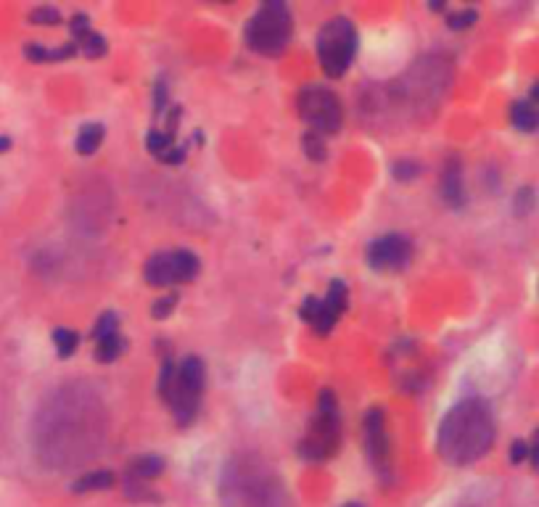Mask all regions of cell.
Returning a JSON list of instances; mask_svg holds the SVG:
<instances>
[{
	"label": "cell",
	"mask_w": 539,
	"mask_h": 507,
	"mask_svg": "<svg viewBox=\"0 0 539 507\" xmlns=\"http://www.w3.org/2000/svg\"><path fill=\"white\" fill-rule=\"evenodd\" d=\"M494 415L479 397L460 399L447 410L437 431L439 457L455 468H468L492 449Z\"/></svg>",
	"instance_id": "cell-1"
},
{
	"label": "cell",
	"mask_w": 539,
	"mask_h": 507,
	"mask_svg": "<svg viewBox=\"0 0 539 507\" xmlns=\"http://www.w3.org/2000/svg\"><path fill=\"white\" fill-rule=\"evenodd\" d=\"M341 447V410L333 388H323L317 394L315 415L309 417L307 434L299 442V454L304 462L320 465L336 457Z\"/></svg>",
	"instance_id": "cell-2"
},
{
	"label": "cell",
	"mask_w": 539,
	"mask_h": 507,
	"mask_svg": "<svg viewBox=\"0 0 539 507\" xmlns=\"http://www.w3.org/2000/svg\"><path fill=\"white\" fill-rule=\"evenodd\" d=\"M294 35V18L283 0H267L251 14L246 24V46L257 55L265 58H278L291 43Z\"/></svg>",
	"instance_id": "cell-3"
},
{
	"label": "cell",
	"mask_w": 539,
	"mask_h": 507,
	"mask_svg": "<svg viewBox=\"0 0 539 507\" xmlns=\"http://www.w3.org/2000/svg\"><path fill=\"white\" fill-rule=\"evenodd\" d=\"M317 61L320 69L326 72V77L338 80L349 72V66L354 64V55L360 50V35L357 27L349 16H333L328 18L326 24L317 32Z\"/></svg>",
	"instance_id": "cell-4"
},
{
	"label": "cell",
	"mask_w": 539,
	"mask_h": 507,
	"mask_svg": "<svg viewBox=\"0 0 539 507\" xmlns=\"http://www.w3.org/2000/svg\"><path fill=\"white\" fill-rule=\"evenodd\" d=\"M206 388V365L201 357L188 354L177 362V375L175 388H172V399H169V412L175 415L180 428H188L193 423L198 410H201V399H204Z\"/></svg>",
	"instance_id": "cell-5"
},
{
	"label": "cell",
	"mask_w": 539,
	"mask_h": 507,
	"mask_svg": "<svg viewBox=\"0 0 539 507\" xmlns=\"http://www.w3.org/2000/svg\"><path fill=\"white\" fill-rule=\"evenodd\" d=\"M297 111L309 132L317 135H338L344 127V103L333 90L323 85H307L297 95Z\"/></svg>",
	"instance_id": "cell-6"
},
{
	"label": "cell",
	"mask_w": 539,
	"mask_h": 507,
	"mask_svg": "<svg viewBox=\"0 0 539 507\" xmlns=\"http://www.w3.org/2000/svg\"><path fill=\"white\" fill-rule=\"evenodd\" d=\"M201 272V262L193 251L188 249H172V251H156L149 257L143 267V280L151 288H169L193 283Z\"/></svg>",
	"instance_id": "cell-7"
},
{
	"label": "cell",
	"mask_w": 539,
	"mask_h": 507,
	"mask_svg": "<svg viewBox=\"0 0 539 507\" xmlns=\"http://www.w3.org/2000/svg\"><path fill=\"white\" fill-rule=\"evenodd\" d=\"M346 309H349V288H346L344 280H331L323 299H320V296H307V299L301 301L299 317H301L320 338H326L328 333L338 325V320L344 317Z\"/></svg>",
	"instance_id": "cell-8"
},
{
	"label": "cell",
	"mask_w": 539,
	"mask_h": 507,
	"mask_svg": "<svg viewBox=\"0 0 539 507\" xmlns=\"http://www.w3.org/2000/svg\"><path fill=\"white\" fill-rule=\"evenodd\" d=\"M363 436H365V454L370 462L373 473L389 484L391 481V439H389V428H386V412L383 407H370L365 412L363 420Z\"/></svg>",
	"instance_id": "cell-9"
},
{
	"label": "cell",
	"mask_w": 539,
	"mask_h": 507,
	"mask_svg": "<svg viewBox=\"0 0 539 507\" xmlns=\"http://www.w3.org/2000/svg\"><path fill=\"white\" fill-rule=\"evenodd\" d=\"M365 259L373 269L378 272H400L412 259V240L402 233H386L375 238L365 251Z\"/></svg>",
	"instance_id": "cell-10"
},
{
	"label": "cell",
	"mask_w": 539,
	"mask_h": 507,
	"mask_svg": "<svg viewBox=\"0 0 539 507\" xmlns=\"http://www.w3.org/2000/svg\"><path fill=\"white\" fill-rule=\"evenodd\" d=\"M439 193H442L447 206H452V209H463L465 203H468L460 156H447L444 166H442V175H439Z\"/></svg>",
	"instance_id": "cell-11"
},
{
	"label": "cell",
	"mask_w": 539,
	"mask_h": 507,
	"mask_svg": "<svg viewBox=\"0 0 539 507\" xmlns=\"http://www.w3.org/2000/svg\"><path fill=\"white\" fill-rule=\"evenodd\" d=\"M80 53L77 50V43H64V46H56V48H48L43 43H27L24 46V55H27L32 64H56V61H69V58H75Z\"/></svg>",
	"instance_id": "cell-12"
},
{
	"label": "cell",
	"mask_w": 539,
	"mask_h": 507,
	"mask_svg": "<svg viewBox=\"0 0 539 507\" xmlns=\"http://www.w3.org/2000/svg\"><path fill=\"white\" fill-rule=\"evenodd\" d=\"M103 138H106V127H103L101 122H87L80 127L75 138V151L80 156H93L95 151L101 148Z\"/></svg>",
	"instance_id": "cell-13"
},
{
	"label": "cell",
	"mask_w": 539,
	"mask_h": 507,
	"mask_svg": "<svg viewBox=\"0 0 539 507\" xmlns=\"http://www.w3.org/2000/svg\"><path fill=\"white\" fill-rule=\"evenodd\" d=\"M164 468H167L164 457H159V454H140V457H135L130 462V479L146 484V481L159 479L164 473Z\"/></svg>",
	"instance_id": "cell-14"
},
{
	"label": "cell",
	"mask_w": 539,
	"mask_h": 507,
	"mask_svg": "<svg viewBox=\"0 0 539 507\" xmlns=\"http://www.w3.org/2000/svg\"><path fill=\"white\" fill-rule=\"evenodd\" d=\"M511 122L513 127L521 129V132H534V129H539V111L531 106L529 98L516 101L511 109Z\"/></svg>",
	"instance_id": "cell-15"
},
{
	"label": "cell",
	"mask_w": 539,
	"mask_h": 507,
	"mask_svg": "<svg viewBox=\"0 0 539 507\" xmlns=\"http://www.w3.org/2000/svg\"><path fill=\"white\" fill-rule=\"evenodd\" d=\"M112 486H114V473L103 468V471L85 473L82 479H77L72 491H75V494H90V491H103V489H112Z\"/></svg>",
	"instance_id": "cell-16"
},
{
	"label": "cell",
	"mask_w": 539,
	"mask_h": 507,
	"mask_svg": "<svg viewBox=\"0 0 539 507\" xmlns=\"http://www.w3.org/2000/svg\"><path fill=\"white\" fill-rule=\"evenodd\" d=\"M124 349H127V338L122 333H114V336L95 343V360L103 362V365H112L124 354Z\"/></svg>",
	"instance_id": "cell-17"
},
{
	"label": "cell",
	"mask_w": 539,
	"mask_h": 507,
	"mask_svg": "<svg viewBox=\"0 0 539 507\" xmlns=\"http://www.w3.org/2000/svg\"><path fill=\"white\" fill-rule=\"evenodd\" d=\"M175 375H177V362L172 354L161 357V370H159V399L169 405L172 399V388H175Z\"/></svg>",
	"instance_id": "cell-18"
},
{
	"label": "cell",
	"mask_w": 539,
	"mask_h": 507,
	"mask_svg": "<svg viewBox=\"0 0 539 507\" xmlns=\"http://www.w3.org/2000/svg\"><path fill=\"white\" fill-rule=\"evenodd\" d=\"M53 346H56V354L61 360H69L80 346V333L72 331V328H56L53 331Z\"/></svg>",
	"instance_id": "cell-19"
},
{
	"label": "cell",
	"mask_w": 539,
	"mask_h": 507,
	"mask_svg": "<svg viewBox=\"0 0 539 507\" xmlns=\"http://www.w3.org/2000/svg\"><path fill=\"white\" fill-rule=\"evenodd\" d=\"M172 146H175V135H169L167 129H159V127L149 129V135H146V148H149V154L154 159H161Z\"/></svg>",
	"instance_id": "cell-20"
},
{
	"label": "cell",
	"mask_w": 539,
	"mask_h": 507,
	"mask_svg": "<svg viewBox=\"0 0 539 507\" xmlns=\"http://www.w3.org/2000/svg\"><path fill=\"white\" fill-rule=\"evenodd\" d=\"M77 50H80L85 58H101V55H106V50H109V43H106V37L98 35V32H87L85 37L77 40Z\"/></svg>",
	"instance_id": "cell-21"
},
{
	"label": "cell",
	"mask_w": 539,
	"mask_h": 507,
	"mask_svg": "<svg viewBox=\"0 0 539 507\" xmlns=\"http://www.w3.org/2000/svg\"><path fill=\"white\" fill-rule=\"evenodd\" d=\"M114 333H119V314L117 312H101L98 314V320H95L93 325V341H103V338H109V336H114Z\"/></svg>",
	"instance_id": "cell-22"
},
{
	"label": "cell",
	"mask_w": 539,
	"mask_h": 507,
	"mask_svg": "<svg viewBox=\"0 0 539 507\" xmlns=\"http://www.w3.org/2000/svg\"><path fill=\"white\" fill-rule=\"evenodd\" d=\"M476 21H479V11L476 9H460L444 16L447 29H452V32H465V29L474 27Z\"/></svg>",
	"instance_id": "cell-23"
},
{
	"label": "cell",
	"mask_w": 539,
	"mask_h": 507,
	"mask_svg": "<svg viewBox=\"0 0 539 507\" xmlns=\"http://www.w3.org/2000/svg\"><path fill=\"white\" fill-rule=\"evenodd\" d=\"M301 146H304V154L307 159L312 161H326L328 159V148H326V138L323 135H317V132H304V138H301Z\"/></svg>",
	"instance_id": "cell-24"
},
{
	"label": "cell",
	"mask_w": 539,
	"mask_h": 507,
	"mask_svg": "<svg viewBox=\"0 0 539 507\" xmlns=\"http://www.w3.org/2000/svg\"><path fill=\"white\" fill-rule=\"evenodd\" d=\"M29 21L32 24H40V27H58L64 16H61V11L53 9V6H38V9L29 11Z\"/></svg>",
	"instance_id": "cell-25"
},
{
	"label": "cell",
	"mask_w": 539,
	"mask_h": 507,
	"mask_svg": "<svg viewBox=\"0 0 539 507\" xmlns=\"http://www.w3.org/2000/svg\"><path fill=\"white\" fill-rule=\"evenodd\" d=\"M420 172H423V166H420V161H415V159H400V161H394V166H391V175H394V180H400V183L415 180V177H420Z\"/></svg>",
	"instance_id": "cell-26"
},
{
	"label": "cell",
	"mask_w": 539,
	"mask_h": 507,
	"mask_svg": "<svg viewBox=\"0 0 539 507\" xmlns=\"http://www.w3.org/2000/svg\"><path fill=\"white\" fill-rule=\"evenodd\" d=\"M177 301H180V294H177V291H169L167 296H161V299L154 301V306H151V317H154V320H167L169 314L175 312Z\"/></svg>",
	"instance_id": "cell-27"
},
{
	"label": "cell",
	"mask_w": 539,
	"mask_h": 507,
	"mask_svg": "<svg viewBox=\"0 0 539 507\" xmlns=\"http://www.w3.org/2000/svg\"><path fill=\"white\" fill-rule=\"evenodd\" d=\"M167 111H169V90H167V82H164V80H159L156 90H154V117L161 119Z\"/></svg>",
	"instance_id": "cell-28"
},
{
	"label": "cell",
	"mask_w": 539,
	"mask_h": 507,
	"mask_svg": "<svg viewBox=\"0 0 539 507\" xmlns=\"http://www.w3.org/2000/svg\"><path fill=\"white\" fill-rule=\"evenodd\" d=\"M69 32H72V40H80V37H85L87 32H93V27H90V16L87 14H75V16L69 18Z\"/></svg>",
	"instance_id": "cell-29"
},
{
	"label": "cell",
	"mask_w": 539,
	"mask_h": 507,
	"mask_svg": "<svg viewBox=\"0 0 539 507\" xmlns=\"http://www.w3.org/2000/svg\"><path fill=\"white\" fill-rule=\"evenodd\" d=\"M188 159V146H180V143H175V146L169 148L164 156L159 159L161 164H169V166H177V164H183Z\"/></svg>",
	"instance_id": "cell-30"
},
{
	"label": "cell",
	"mask_w": 539,
	"mask_h": 507,
	"mask_svg": "<svg viewBox=\"0 0 539 507\" xmlns=\"http://www.w3.org/2000/svg\"><path fill=\"white\" fill-rule=\"evenodd\" d=\"M529 460V442H523V439H516L511 444V462L513 465H521V462Z\"/></svg>",
	"instance_id": "cell-31"
},
{
	"label": "cell",
	"mask_w": 539,
	"mask_h": 507,
	"mask_svg": "<svg viewBox=\"0 0 539 507\" xmlns=\"http://www.w3.org/2000/svg\"><path fill=\"white\" fill-rule=\"evenodd\" d=\"M516 209L518 214H526L531 209V191L529 188H521L518 196H516Z\"/></svg>",
	"instance_id": "cell-32"
},
{
	"label": "cell",
	"mask_w": 539,
	"mask_h": 507,
	"mask_svg": "<svg viewBox=\"0 0 539 507\" xmlns=\"http://www.w3.org/2000/svg\"><path fill=\"white\" fill-rule=\"evenodd\" d=\"M529 460H531V465L539 471V431L534 434V439H531V444H529Z\"/></svg>",
	"instance_id": "cell-33"
},
{
	"label": "cell",
	"mask_w": 539,
	"mask_h": 507,
	"mask_svg": "<svg viewBox=\"0 0 539 507\" xmlns=\"http://www.w3.org/2000/svg\"><path fill=\"white\" fill-rule=\"evenodd\" d=\"M529 101H531V106L539 111V85H534L531 87V92H529Z\"/></svg>",
	"instance_id": "cell-34"
},
{
	"label": "cell",
	"mask_w": 539,
	"mask_h": 507,
	"mask_svg": "<svg viewBox=\"0 0 539 507\" xmlns=\"http://www.w3.org/2000/svg\"><path fill=\"white\" fill-rule=\"evenodd\" d=\"M9 148H11V138L9 135H0V154H6Z\"/></svg>",
	"instance_id": "cell-35"
},
{
	"label": "cell",
	"mask_w": 539,
	"mask_h": 507,
	"mask_svg": "<svg viewBox=\"0 0 539 507\" xmlns=\"http://www.w3.org/2000/svg\"><path fill=\"white\" fill-rule=\"evenodd\" d=\"M428 9H431V11H444L447 6H444V3H442V0H439V3H437V0H434V3H428Z\"/></svg>",
	"instance_id": "cell-36"
},
{
	"label": "cell",
	"mask_w": 539,
	"mask_h": 507,
	"mask_svg": "<svg viewBox=\"0 0 539 507\" xmlns=\"http://www.w3.org/2000/svg\"><path fill=\"white\" fill-rule=\"evenodd\" d=\"M344 507H365V505H360V502H346Z\"/></svg>",
	"instance_id": "cell-37"
}]
</instances>
